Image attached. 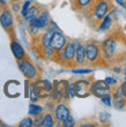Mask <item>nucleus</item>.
Wrapping results in <instances>:
<instances>
[{"label":"nucleus","mask_w":126,"mask_h":127,"mask_svg":"<svg viewBox=\"0 0 126 127\" xmlns=\"http://www.w3.org/2000/svg\"><path fill=\"white\" fill-rule=\"evenodd\" d=\"M0 26L9 35L10 38L15 37L14 32V15L8 6L0 8Z\"/></svg>","instance_id":"7"},{"label":"nucleus","mask_w":126,"mask_h":127,"mask_svg":"<svg viewBox=\"0 0 126 127\" xmlns=\"http://www.w3.org/2000/svg\"><path fill=\"white\" fill-rule=\"evenodd\" d=\"M87 66L86 63V51L84 45L81 42H78L75 49V57H74V67H82Z\"/></svg>","instance_id":"13"},{"label":"nucleus","mask_w":126,"mask_h":127,"mask_svg":"<svg viewBox=\"0 0 126 127\" xmlns=\"http://www.w3.org/2000/svg\"><path fill=\"white\" fill-rule=\"evenodd\" d=\"M10 10L13 12V14H19L21 8V1H16V2H10Z\"/></svg>","instance_id":"27"},{"label":"nucleus","mask_w":126,"mask_h":127,"mask_svg":"<svg viewBox=\"0 0 126 127\" xmlns=\"http://www.w3.org/2000/svg\"><path fill=\"white\" fill-rule=\"evenodd\" d=\"M58 90H59V95H60V99L64 100V102H67V100L71 98L70 96V90H68V86H70V82L65 80L58 81Z\"/></svg>","instance_id":"17"},{"label":"nucleus","mask_w":126,"mask_h":127,"mask_svg":"<svg viewBox=\"0 0 126 127\" xmlns=\"http://www.w3.org/2000/svg\"><path fill=\"white\" fill-rule=\"evenodd\" d=\"M17 67H19V69L22 74H23V76L26 77L28 81H34L41 77L42 75V72L38 67L33 63V61L29 59V57L24 58L22 60H19L17 61Z\"/></svg>","instance_id":"6"},{"label":"nucleus","mask_w":126,"mask_h":127,"mask_svg":"<svg viewBox=\"0 0 126 127\" xmlns=\"http://www.w3.org/2000/svg\"><path fill=\"white\" fill-rule=\"evenodd\" d=\"M21 8H20V13H19V16L20 19H23V16L26 15V13L28 12V9L30 8V6L34 3L33 0H22L21 1Z\"/></svg>","instance_id":"22"},{"label":"nucleus","mask_w":126,"mask_h":127,"mask_svg":"<svg viewBox=\"0 0 126 127\" xmlns=\"http://www.w3.org/2000/svg\"><path fill=\"white\" fill-rule=\"evenodd\" d=\"M94 72L93 67H89V68H72V73L73 74H81V75H84V74H91Z\"/></svg>","instance_id":"24"},{"label":"nucleus","mask_w":126,"mask_h":127,"mask_svg":"<svg viewBox=\"0 0 126 127\" xmlns=\"http://www.w3.org/2000/svg\"><path fill=\"white\" fill-rule=\"evenodd\" d=\"M104 81H105L106 83H109L111 87H112V86L118 84V80H117V79H115V77H111V76H106L105 79H104Z\"/></svg>","instance_id":"31"},{"label":"nucleus","mask_w":126,"mask_h":127,"mask_svg":"<svg viewBox=\"0 0 126 127\" xmlns=\"http://www.w3.org/2000/svg\"><path fill=\"white\" fill-rule=\"evenodd\" d=\"M10 2H16V1H22V0H9Z\"/></svg>","instance_id":"36"},{"label":"nucleus","mask_w":126,"mask_h":127,"mask_svg":"<svg viewBox=\"0 0 126 127\" xmlns=\"http://www.w3.org/2000/svg\"><path fill=\"white\" fill-rule=\"evenodd\" d=\"M34 120V126L35 127H42V120H43V113L38 114L36 117L33 118Z\"/></svg>","instance_id":"28"},{"label":"nucleus","mask_w":126,"mask_h":127,"mask_svg":"<svg viewBox=\"0 0 126 127\" xmlns=\"http://www.w3.org/2000/svg\"><path fill=\"white\" fill-rule=\"evenodd\" d=\"M68 90H70V96H71V98H74V97H75V94H74L73 82H70V86H68Z\"/></svg>","instance_id":"32"},{"label":"nucleus","mask_w":126,"mask_h":127,"mask_svg":"<svg viewBox=\"0 0 126 127\" xmlns=\"http://www.w3.org/2000/svg\"><path fill=\"white\" fill-rule=\"evenodd\" d=\"M7 6V0H0V8Z\"/></svg>","instance_id":"35"},{"label":"nucleus","mask_w":126,"mask_h":127,"mask_svg":"<svg viewBox=\"0 0 126 127\" xmlns=\"http://www.w3.org/2000/svg\"><path fill=\"white\" fill-rule=\"evenodd\" d=\"M80 127H98L100 123L98 121H87V123H81L79 124Z\"/></svg>","instance_id":"30"},{"label":"nucleus","mask_w":126,"mask_h":127,"mask_svg":"<svg viewBox=\"0 0 126 127\" xmlns=\"http://www.w3.org/2000/svg\"><path fill=\"white\" fill-rule=\"evenodd\" d=\"M101 100H102L103 104H105L106 106H112V97H111V94L102 97V98H101Z\"/></svg>","instance_id":"29"},{"label":"nucleus","mask_w":126,"mask_h":127,"mask_svg":"<svg viewBox=\"0 0 126 127\" xmlns=\"http://www.w3.org/2000/svg\"><path fill=\"white\" fill-rule=\"evenodd\" d=\"M79 40H67L66 45L60 51L56 52V57L53 60H56L64 67L74 68V57H75V49Z\"/></svg>","instance_id":"4"},{"label":"nucleus","mask_w":126,"mask_h":127,"mask_svg":"<svg viewBox=\"0 0 126 127\" xmlns=\"http://www.w3.org/2000/svg\"><path fill=\"white\" fill-rule=\"evenodd\" d=\"M36 21H37V26H38L42 30L46 29V28L50 26V22H51L50 13H49V10H47V9H42L41 14L37 16Z\"/></svg>","instance_id":"16"},{"label":"nucleus","mask_w":126,"mask_h":127,"mask_svg":"<svg viewBox=\"0 0 126 127\" xmlns=\"http://www.w3.org/2000/svg\"><path fill=\"white\" fill-rule=\"evenodd\" d=\"M43 111H44V107L42 106V105L30 102L29 107H28V114H29L30 117H33V118L36 117V116H38V114L43 113Z\"/></svg>","instance_id":"20"},{"label":"nucleus","mask_w":126,"mask_h":127,"mask_svg":"<svg viewBox=\"0 0 126 127\" xmlns=\"http://www.w3.org/2000/svg\"><path fill=\"white\" fill-rule=\"evenodd\" d=\"M30 88H31L34 95L37 96L40 99H46L51 96L53 84L50 81L38 77L36 80L30 81Z\"/></svg>","instance_id":"5"},{"label":"nucleus","mask_w":126,"mask_h":127,"mask_svg":"<svg viewBox=\"0 0 126 127\" xmlns=\"http://www.w3.org/2000/svg\"><path fill=\"white\" fill-rule=\"evenodd\" d=\"M70 114H71L70 107H68L66 102H64V100L58 102L57 105L54 106V109H53V117H54L56 121L58 123V125H60V123L64 119H66Z\"/></svg>","instance_id":"9"},{"label":"nucleus","mask_w":126,"mask_h":127,"mask_svg":"<svg viewBox=\"0 0 126 127\" xmlns=\"http://www.w3.org/2000/svg\"><path fill=\"white\" fill-rule=\"evenodd\" d=\"M35 51L37 52L38 57L44 59V60H53L56 57V51L53 50L52 47L49 46H38V47H34Z\"/></svg>","instance_id":"15"},{"label":"nucleus","mask_w":126,"mask_h":127,"mask_svg":"<svg viewBox=\"0 0 126 127\" xmlns=\"http://www.w3.org/2000/svg\"><path fill=\"white\" fill-rule=\"evenodd\" d=\"M111 97H112V105L116 110H124V109H126V98L123 96L120 86H117V84L116 87L112 86Z\"/></svg>","instance_id":"10"},{"label":"nucleus","mask_w":126,"mask_h":127,"mask_svg":"<svg viewBox=\"0 0 126 127\" xmlns=\"http://www.w3.org/2000/svg\"><path fill=\"white\" fill-rule=\"evenodd\" d=\"M103 59L108 68L119 66L126 61V35L123 30L111 29L102 42H100Z\"/></svg>","instance_id":"1"},{"label":"nucleus","mask_w":126,"mask_h":127,"mask_svg":"<svg viewBox=\"0 0 126 127\" xmlns=\"http://www.w3.org/2000/svg\"><path fill=\"white\" fill-rule=\"evenodd\" d=\"M110 120H111V116L109 112H101L98 114V123L103 125H110Z\"/></svg>","instance_id":"23"},{"label":"nucleus","mask_w":126,"mask_h":127,"mask_svg":"<svg viewBox=\"0 0 126 127\" xmlns=\"http://www.w3.org/2000/svg\"><path fill=\"white\" fill-rule=\"evenodd\" d=\"M93 79H79L73 82L74 94L75 97L86 98L90 95V84Z\"/></svg>","instance_id":"8"},{"label":"nucleus","mask_w":126,"mask_h":127,"mask_svg":"<svg viewBox=\"0 0 126 127\" xmlns=\"http://www.w3.org/2000/svg\"><path fill=\"white\" fill-rule=\"evenodd\" d=\"M113 10H115V7H113L112 10H111L106 16L103 17V20L98 23V26L96 27L95 30L98 31V32H106V31H110L111 29H112V26H113V19H112Z\"/></svg>","instance_id":"14"},{"label":"nucleus","mask_w":126,"mask_h":127,"mask_svg":"<svg viewBox=\"0 0 126 127\" xmlns=\"http://www.w3.org/2000/svg\"><path fill=\"white\" fill-rule=\"evenodd\" d=\"M119 86H120V89H122V93H123V96L126 98V80L122 84H119Z\"/></svg>","instance_id":"33"},{"label":"nucleus","mask_w":126,"mask_h":127,"mask_svg":"<svg viewBox=\"0 0 126 127\" xmlns=\"http://www.w3.org/2000/svg\"><path fill=\"white\" fill-rule=\"evenodd\" d=\"M56 126V119L53 117V113L45 112L43 113V120H42V127H53Z\"/></svg>","instance_id":"21"},{"label":"nucleus","mask_w":126,"mask_h":127,"mask_svg":"<svg viewBox=\"0 0 126 127\" xmlns=\"http://www.w3.org/2000/svg\"><path fill=\"white\" fill-rule=\"evenodd\" d=\"M41 12H42V8H41L38 5H36V3H33V5L30 6V8L28 9V12L26 13V15L23 16L22 20L28 23L29 21L34 20V19H37V16L41 14Z\"/></svg>","instance_id":"18"},{"label":"nucleus","mask_w":126,"mask_h":127,"mask_svg":"<svg viewBox=\"0 0 126 127\" xmlns=\"http://www.w3.org/2000/svg\"><path fill=\"white\" fill-rule=\"evenodd\" d=\"M115 1H116V3H118L119 6L126 8V1H125V0H115Z\"/></svg>","instance_id":"34"},{"label":"nucleus","mask_w":126,"mask_h":127,"mask_svg":"<svg viewBox=\"0 0 126 127\" xmlns=\"http://www.w3.org/2000/svg\"><path fill=\"white\" fill-rule=\"evenodd\" d=\"M67 40L68 39L66 38V36L58 29V30L53 31V35H52V37H51L50 46L52 47L56 52H58V51H60L65 45H66Z\"/></svg>","instance_id":"11"},{"label":"nucleus","mask_w":126,"mask_h":127,"mask_svg":"<svg viewBox=\"0 0 126 127\" xmlns=\"http://www.w3.org/2000/svg\"><path fill=\"white\" fill-rule=\"evenodd\" d=\"M10 39H12L10 40V50H12V53H13L14 58L16 59V61L22 60V59L28 57L24 47L22 46V44H21L15 37L10 38Z\"/></svg>","instance_id":"12"},{"label":"nucleus","mask_w":126,"mask_h":127,"mask_svg":"<svg viewBox=\"0 0 126 127\" xmlns=\"http://www.w3.org/2000/svg\"><path fill=\"white\" fill-rule=\"evenodd\" d=\"M75 120H74V118L72 117V114H70L66 119H64L61 123H60V126L63 127H74L75 126Z\"/></svg>","instance_id":"25"},{"label":"nucleus","mask_w":126,"mask_h":127,"mask_svg":"<svg viewBox=\"0 0 126 127\" xmlns=\"http://www.w3.org/2000/svg\"><path fill=\"white\" fill-rule=\"evenodd\" d=\"M113 7L115 5L112 0H94L91 6L83 13V15L90 27L93 29H96L98 23L103 20V17L106 16L112 10Z\"/></svg>","instance_id":"2"},{"label":"nucleus","mask_w":126,"mask_h":127,"mask_svg":"<svg viewBox=\"0 0 126 127\" xmlns=\"http://www.w3.org/2000/svg\"><path fill=\"white\" fill-rule=\"evenodd\" d=\"M93 1L94 0H72V6H73V9L83 14L91 6Z\"/></svg>","instance_id":"19"},{"label":"nucleus","mask_w":126,"mask_h":127,"mask_svg":"<svg viewBox=\"0 0 126 127\" xmlns=\"http://www.w3.org/2000/svg\"><path fill=\"white\" fill-rule=\"evenodd\" d=\"M83 45L86 51L87 67H106V64L102 56L100 42L95 39H89Z\"/></svg>","instance_id":"3"},{"label":"nucleus","mask_w":126,"mask_h":127,"mask_svg":"<svg viewBox=\"0 0 126 127\" xmlns=\"http://www.w3.org/2000/svg\"><path fill=\"white\" fill-rule=\"evenodd\" d=\"M19 127H33L34 126V120H33V117H26L23 118L22 120L17 125Z\"/></svg>","instance_id":"26"},{"label":"nucleus","mask_w":126,"mask_h":127,"mask_svg":"<svg viewBox=\"0 0 126 127\" xmlns=\"http://www.w3.org/2000/svg\"><path fill=\"white\" fill-rule=\"evenodd\" d=\"M125 80H126V68H125Z\"/></svg>","instance_id":"37"}]
</instances>
